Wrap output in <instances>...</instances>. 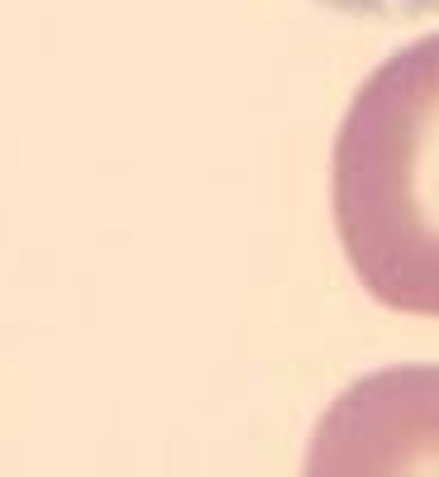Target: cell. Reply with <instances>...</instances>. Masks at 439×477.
I'll use <instances>...</instances> for the list:
<instances>
[{
    "instance_id": "obj_1",
    "label": "cell",
    "mask_w": 439,
    "mask_h": 477,
    "mask_svg": "<svg viewBox=\"0 0 439 477\" xmlns=\"http://www.w3.org/2000/svg\"><path fill=\"white\" fill-rule=\"evenodd\" d=\"M329 211L363 292L439 320V29L359 81L334 134Z\"/></svg>"
},
{
    "instance_id": "obj_2",
    "label": "cell",
    "mask_w": 439,
    "mask_h": 477,
    "mask_svg": "<svg viewBox=\"0 0 439 477\" xmlns=\"http://www.w3.org/2000/svg\"><path fill=\"white\" fill-rule=\"evenodd\" d=\"M301 477H439V363L349 382L310 430Z\"/></svg>"
},
{
    "instance_id": "obj_3",
    "label": "cell",
    "mask_w": 439,
    "mask_h": 477,
    "mask_svg": "<svg viewBox=\"0 0 439 477\" xmlns=\"http://www.w3.org/2000/svg\"><path fill=\"white\" fill-rule=\"evenodd\" d=\"M325 10H340V15H353V19H425L439 10V0H316Z\"/></svg>"
}]
</instances>
